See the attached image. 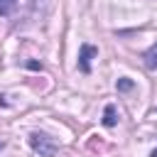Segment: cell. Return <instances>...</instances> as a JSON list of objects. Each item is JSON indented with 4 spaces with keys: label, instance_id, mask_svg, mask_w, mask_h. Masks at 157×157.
Here are the masks:
<instances>
[{
    "label": "cell",
    "instance_id": "6da1fadb",
    "mask_svg": "<svg viewBox=\"0 0 157 157\" xmlns=\"http://www.w3.org/2000/svg\"><path fill=\"white\" fill-rule=\"evenodd\" d=\"M29 147L39 155V157H54L59 152V145L54 142V137H49L47 132H32L29 135Z\"/></svg>",
    "mask_w": 157,
    "mask_h": 157
},
{
    "label": "cell",
    "instance_id": "7a4b0ae2",
    "mask_svg": "<svg viewBox=\"0 0 157 157\" xmlns=\"http://www.w3.org/2000/svg\"><path fill=\"white\" fill-rule=\"evenodd\" d=\"M98 54V49L93 44H81V52H78V71L81 74H91V59Z\"/></svg>",
    "mask_w": 157,
    "mask_h": 157
},
{
    "label": "cell",
    "instance_id": "3957f363",
    "mask_svg": "<svg viewBox=\"0 0 157 157\" xmlns=\"http://www.w3.org/2000/svg\"><path fill=\"white\" fill-rule=\"evenodd\" d=\"M115 123H118L115 105H113V103H108V105H105V110H103V125H105V128H113Z\"/></svg>",
    "mask_w": 157,
    "mask_h": 157
},
{
    "label": "cell",
    "instance_id": "277c9868",
    "mask_svg": "<svg viewBox=\"0 0 157 157\" xmlns=\"http://www.w3.org/2000/svg\"><path fill=\"white\" fill-rule=\"evenodd\" d=\"M142 59H145V66H147V69H157V44H152V47L145 52Z\"/></svg>",
    "mask_w": 157,
    "mask_h": 157
},
{
    "label": "cell",
    "instance_id": "5b68a950",
    "mask_svg": "<svg viewBox=\"0 0 157 157\" xmlns=\"http://www.w3.org/2000/svg\"><path fill=\"white\" fill-rule=\"evenodd\" d=\"M15 10H17V0H0V15L2 17H10Z\"/></svg>",
    "mask_w": 157,
    "mask_h": 157
},
{
    "label": "cell",
    "instance_id": "8992f818",
    "mask_svg": "<svg viewBox=\"0 0 157 157\" xmlns=\"http://www.w3.org/2000/svg\"><path fill=\"white\" fill-rule=\"evenodd\" d=\"M132 86H135V81H132V78H128V76L118 78V91H130Z\"/></svg>",
    "mask_w": 157,
    "mask_h": 157
},
{
    "label": "cell",
    "instance_id": "52a82bcc",
    "mask_svg": "<svg viewBox=\"0 0 157 157\" xmlns=\"http://www.w3.org/2000/svg\"><path fill=\"white\" fill-rule=\"evenodd\" d=\"M27 66L29 69H42V64H37V61H27Z\"/></svg>",
    "mask_w": 157,
    "mask_h": 157
},
{
    "label": "cell",
    "instance_id": "ba28073f",
    "mask_svg": "<svg viewBox=\"0 0 157 157\" xmlns=\"http://www.w3.org/2000/svg\"><path fill=\"white\" fill-rule=\"evenodd\" d=\"M150 157H157V147H155V150H152V152H150Z\"/></svg>",
    "mask_w": 157,
    "mask_h": 157
},
{
    "label": "cell",
    "instance_id": "9c48e42d",
    "mask_svg": "<svg viewBox=\"0 0 157 157\" xmlns=\"http://www.w3.org/2000/svg\"><path fill=\"white\" fill-rule=\"evenodd\" d=\"M0 150H2V142H0Z\"/></svg>",
    "mask_w": 157,
    "mask_h": 157
}]
</instances>
